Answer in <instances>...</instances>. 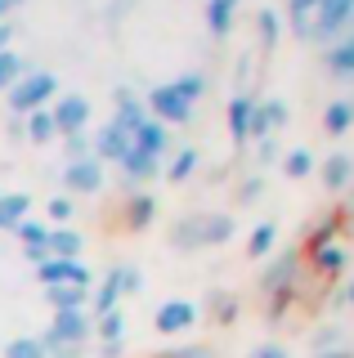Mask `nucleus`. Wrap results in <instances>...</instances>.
<instances>
[{
    "mask_svg": "<svg viewBox=\"0 0 354 358\" xmlns=\"http://www.w3.org/2000/svg\"><path fill=\"white\" fill-rule=\"evenodd\" d=\"M5 94H9V108H14L18 117H27V112L45 108L50 99L59 94V76H54V72H27L23 81H14Z\"/></svg>",
    "mask_w": 354,
    "mask_h": 358,
    "instance_id": "1",
    "label": "nucleus"
},
{
    "mask_svg": "<svg viewBox=\"0 0 354 358\" xmlns=\"http://www.w3.org/2000/svg\"><path fill=\"white\" fill-rule=\"evenodd\" d=\"M350 18H354V0H318L314 18H309V36L332 41L341 31H350Z\"/></svg>",
    "mask_w": 354,
    "mask_h": 358,
    "instance_id": "2",
    "label": "nucleus"
},
{
    "mask_svg": "<svg viewBox=\"0 0 354 358\" xmlns=\"http://www.w3.org/2000/svg\"><path fill=\"white\" fill-rule=\"evenodd\" d=\"M143 108H148L153 121H162L166 130H171V126H184V121L193 117V103H189V99H180L171 85H157V90L148 94V103H143Z\"/></svg>",
    "mask_w": 354,
    "mask_h": 358,
    "instance_id": "3",
    "label": "nucleus"
},
{
    "mask_svg": "<svg viewBox=\"0 0 354 358\" xmlns=\"http://www.w3.org/2000/svg\"><path fill=\"white\" fill-rule=\"evenodd\" d=\"M50 121H54V134H85V126H90V103H85L81 94H63L59 103L50 108Z\"/></svg>",
    "mask_w": 354,
    "mask_h": 358,
    "instance_id": "4",
    "label": "nucleus"
},
{
    "mask_svg": "<svg viewBox=\"0 0 354 358\" xmlns=\"http://www.w3.org/2000/svg\"><path fill=\"white\" fill-rule=\"evenodd\" d=\"M85 336H90V318H85L81 309H63V313H54V327L45 331L41 345H45V350H54V345H72L76 350Z\"/></svg>",
    "mask_w": 354,
    "mask_h": 358,
    "instance_id": "5",
    "label": "nucleus"
},
{
    "mask_svg": "<svg viewBox=\"0 0 354 358\" xmlns=\"http://www.w3.org/2000/svg\"><path fill=\"white\" fill-rule=\"evenodd\" d=\"M36 278L45 287H63V282H72V287H90V268H85L81 260H41L36 264Z\"/></svg>",
    "mask_w": 354,
    "mask_h": 358,
    "instance_id": "6",
    "label": "nucleus"
},
{
    "mask_svg": "<svg viewBox=\"0 0 354 358\" xmlns=\"http://www.w3.org/2000/svg\"><path fill=\"white\" fill-rule=\"evenodd\" d=\"M63 188L68 193H99L104 188V162H94V157L68 162L63 166Z\"/></svg>",
    "mask_w": 354,
    "mask_h": 358,
    "instance_id": "7",
    "label": "nucleus"
},
{
    "mask_svg": "<svg viewBox=\"0 0 354 358\" xmlns=\"http://www.w3.org/2000/svg\"><path fill=\"white\" fill-rule=\"evenodd\" d=\"M126 148H130V134H126V130H117L113 121H108V126L90 139L94 162H121V157H126Z\"/></svg>",
    "mask_w": 354,
    "mask_h": 358,
    "instance_id": "8",
    "label": "nucleus"
},
{
    "mask_svg": "<svg viewBox=\"0 0 354 358\" xmlns=\"http://www.w3.org/2000/svg\"><path fill=\"white\" fill-rule=\"evenodd\" d=\"M193 322H197V305H189V300H166L157 309V331L162 336H175V331L193 327Z\"/></svg>",
    "mask_w": 354,
    "mask_h": 358,
    "instance_id": "9",
    "label": "nucleus"
},
{
    "mask_svg": "<svg viewBox=\"0 0 354 358\" xmlns=\"http://www.w3.org/2000/svg\"><path fill=\"white\" fill-rule=\"evenodd\" d=\"M121 175H126V184L130 188H139V184H148V179L153 175H157V157H148V152H139L135 148V143H130V148H126V157H121Z\"/></svg>",
    "mask_w": 354,
    "mask_h": 358,
    "instance_id": "10",
    "label": "nucleus"
},
{
    "mask_svg": "<svg viewBox=\"0 0 354 358\" xmlns=\"http://www.w3.org/2000/svg\"><path fill=\"white\" fill-rule=\"evenodd\" d=\"M135 148L162 162V152H171V130H166L162 121H153V117H148V121H143V126L135 130Z\"/></svg>",
    "mask_w": 354,
    "mask_h": 358,
    "instance_id": "11",
    "label": "nucleus"
},
{
    "mask_svg": "<svg viewBox=\"0 0 354 358\" xmlns=\"http://www.w3.org/2000/svg\"><path fill=\"white\" fill-rule=\"evenodd\" d=\"M251 117H256V103H251L247 94L229 99V134H234V143H247L251 139Z\"/></svg>",
    "mask_w": 354,
    "mask_h": 358,
    "instance_id": "12",
    "label": "nucleus"
},
{
    "mask_svg": "<svg viewBox=\"0 0 354 358\" xmlns=\"http://www.w3.org/2000/svg\"><path fill=\"white\" fill-rule=\"evenodd\" d=\"M296 264H301V251H287V255H283V260H278V264H269V268H264V278H260V287H264V291H269V296H274V291H292V278H296Z\"/></svg>",
    "mask_w": 354,
    "mask_h": 358,
    "instance_id": "13",
    "label": "nucleus"
},
{
    "mask_svg": "<svg viewBox=\"0 0 354 358\" xmlns=\"http://www.w3.org/2000/svg\"><path fill=\"white\" fill-rule=\"evenodd\" d=\"M117 103H121V108H117L113 126H117V130H126V134H130V143H135V130L143 126V121H148V108H143L139 99H130L126 90H121V94H117Z\"/></svg>",
    "mask_w": 354,
    "mask_h": 358,
    "instance_id": "14",
    "label": "nucleus"
},
{
    "mask_svg": "<svg viewBox=\"0 0 354 358\" xmlns=\"http://www.w3.org/2000/svg\"><path fill=\"white\" fill-rule=\"evenodd\" d=\"M234 238V220L229 215H197V242L202 246H220Z\"/></svg>",
    "mask_w": 354,
    "mask_h": 358,
    "instance_id": "15",
    "label": "nucleus"
},
{
    "mask_svg": "<svg viewBox=\"0 0 354 358\" xmlns=\"http://www.w3.org/2000/svg\"><path fill=\"white\" fill-rule=\"evenodd\" d=\"M45 251L54 255V260H76V255H81V233L63 224V229H54V233H50Z\"/></svg>",
    "mask_w": 354,
    "mask_h": 358,
    "instance_id": "16",
    "label": "nucleus"
},
{
    "mask_svg": "<svg viewBox=\"0 0 354 358\" xmlns=\"http://www.w3.org/2000/svg\"><path fill=\"white\" fill-rule=\"evenodd\" d=\"M31 210V197L27 193H0V229H18Z\"/></svg>",
    "mask_w": 354,
    "mask_h": 358,
    "instance_id": "17",
    "label": "nucleus"
},
{
    "mask_svg": "<svg viewBox=\"0 0 354 358\" xmlns=\"http://www.w3.org/2000/svg\"><path fill=\"white\" fill-rule=\"evenodd\" d=\"M350 179H354V157L350 152H332L323 162V184L327 188H346Z\"/></svg>",
    "mask_w": 354,
    "mask_h": 358,
    "instance_id": "18",
    "label": "nucleus"
},
{
    "mask_svg": "<svg viewBox=\"0 0 354 358\" xmlns=\"http://www.w3.org/2000/svg\"><path fill=\"white\" fill-rule=\"evenodd\" d=\"M234 9H238V0H206V27H211V36H229Z\"/></svg>",
    "mask_w": 354,
    "mask_h": 358,
    "instance_id": "19",
    "label": "nucleus"
},
{
    "mask_svg": "<svg viewBox=\"0 0 354 358\" xmlns=\"http://www.w3.org/2000/svg\"><path fill=\"white\" fill-rule=\"evenodd\" d=\"M350 126H354V99H337V103H327L323 130H327V134H346Z\"/></svg>",
    "mask_w": 354,
    "mask_h": 358,
    "instance_id": "20",
    "label": "nucleus"
},
{
    "mask_svg": "<svg viewBox=\"0 0 354 358\" xmlns=\"http://www.w3.org/2000/svg\"><path fill=\"white\" fill-rule=\"evenodd\" d=\"M327 67H332V76H354V36H341L337 45H332Z\"/></svg>",
    "mask_w": 354,
    "mask_h": 358,
    "instance_id": "21",
    "label": "nucleus"
},
{
    "mask_svg": "<svg viewBox=\"0 0 354 358\" xmlns=\"http://www.w3.org/2000/svg\"><path fill=\"white\" fill-rule=\"evenodd\" d=\"M153 215H157V201H153L148 193H135V197H130V206H126V224H130V229H148V224H153Z\"/></svg>",
    "mask_w": 354,
    "mask_h": 358,
    "instance_id": "22",
    "label": "nucleus"
},
{
    "mask_svg": "<svg viewBox=\"0 0 354 358\" xmlns=\"http://www.w3.org/2000/svg\"><path fill=\"white\" fill-rule=\"evenodd\" d=\"M85 300H90V291L85 287H72V282H63V287H50V305L54 309H85Z\"/></svg>",
    "mask_w": 354,
    "mask_h": 358,
    "instance_id": "23",
    "label": "nucleus"
},
{
    "mask_svg": "<svg viewBox=\"0 0 354 358\" xmlns=\"http://www.w3.org/2000/svg\"><path fill=\"white\" fill-rule=\"evenodd\" d=\"M27 139L31 143H54L59 134H54V121H50V108H36V112H27Z\"/></svg>",
    "mask_w": 354,
    "mask_h": 358,
    "instance_id": "24",
    "label": "nucleus"
},
{
    "mask_svg": "<svg viewBox=\"0 0 354 358\" xmlns=\"http://www.w3.org/2000/svg\"><path fill=\"white\" fill-rule=\"evenodd\" d=\"M27 76V59L14 50H0V90H9L14 81H23Z\"/></svg>",
    "mask_w": 354,
    "mask_h": 358,
    "instance_id": "25",
    "label": "nucleus"
},
{
    "mask_svg": "<svg viewBox=\"0 0 354 358\" xmlns=\"http://www.w3.org/2000/svg\"><path fill=\"white\" fill-rule=\"evenodd\" d=\"M274 242H278V224H274V220H264V224H256V233H251L247 251L260 260V255H269V251H274Z\"/></svg>",
    "mask_w": 354,
    "mask_h": 358,
    "instance_id": "26",
    "label": "nucleus"
},
{
    "mask_svg": "<svg viewBox=\"0 0 354 358\" xmlns=\"http://www.w3.org/2000/svg\"><path fill=\"white\" fill-rule=\"evenodd\" d=\"M341 215H346V210H332V215H327L323 224H318V229H309V233H305V251H309V255H314L318 246H327V242H332V233H337Z\"/></svg>",
    "mask_w": 354,
    "mask_h": 358,
    "instance_id": "27",
    "label": "nucleus"
},
{
    "mask_svg": "<svg viewBox=\"0 0 354 358\" xmlns=\"http://www.w3.org/2000/svg\"><path fill=\"white\" fill-rule=\"evenodd\" d=\"M171 90H175L180 99H189V103H193L197 94H206V76H202V72H184V76H175V81H171Z\"/></svg>",
    "mask_w": 354,
    "mask_h": 358,
    "instance_id": "28",
    "label": "nucleus"
},
{
    "mask_svg": "<svg viewBox=\"0 0 354 358\" xmlns=\"http://www.w3.org/2000/svg\"><path fill=\"white\" fill-rule=\"evenodd\" d=\"M283 171L292 175V179H305L309 171H314V152H309V148H292V152L283 157Z\"/></svg>",
    "mask_w": 354,
    "mask_h": 358,
    "instance_id": "29",
    "label": "nucleus"
},
{
    "mask_svg": "<svg viewBox=\"0 0 354 358\" xmlns=\"http://www.w3.org/2000/svg\"><path fill=\"white\" fill-rule=\"evenodd\" d=\"M171 242L180 246V251H193V246H202V242H197V215H184L180 224H175V229H171Z\"/></svg>",
    "mask_w": 354,
    "mask_h": 358,
    "instance_id": "30",
    "label": "nucleus"
},
{
    "mask_svg": "<svg viewBox=\"0 0 354 358\" xmlns=\"http://www.w3.org/2000/svg\"><path fill=\"white\" fill-rule=\"evenodd\" d=\"M314 264L323 268V273H337V268L346 264V246H341V242H327V246H318V251H314Z\"/></svg>",
    "mask_w": 354,
    "mask_h": 358,
    "instance_id": "31",
    "label": "nucleus"
},
{
    "mask_svg": "<svg viewBox=\"0 0 354 358\" xmlns=\"http://www.w3.org/2000/svg\"><path fill=\"white\" fill-rule=\"evenodd\" d=\"M14 233L23 238V246H27V251H41V246L50 242V229H45V224H36V220H23Z\"/></svg>",
    "mask_w": 354,
    "mask_h": 358,
    "instance_id": "32",
    "label": "nucleus"
},
{
    "mask_svg": "<svg viewBox=\"0 0 354 358\" xmlns=\"http://www.w3.org/2000/svg\"><path fill=\"white\" fill-rule=\"evenodd\" d=\"M318 9V0H287V14H292V27L309 36V14Z\"/></svg>",
    "mask_w": 354,
    "mask_h": 358,
    "instance_id": "33",
    "label": "nucleus"
},
{
    "mask_svg": "<svg viewBox=\"0 0 354 358\" xmlns=\"http://www.w3.org/2000/svg\"><path fill=\"white\" fill-rule=\"evenodd\" d=\"M121 331H126V318H121V309H113V313H104V318H99V341H104V345L121 341Z\"/></svg>",
    "mask_w": 354,
    "mask_h": 358,
    "instance_id": "34",
    "label": "nucleus"
},
{
    "mask_svg": "<svg viewBox=\"0 0 354 358\" xmlns=\"http://www.w3.org/2000/svg\"><path fill=\"white\" fill-rule=\"evenodd\" d=\"M193 166H197V148H180V152H175V162H171V184L189 179V175H193Z\"/></svg>",
    "mask_w": 354,
    "mask_h": 358,
    "instance_id": "35",
    "label": "nucleus"
},
{
    "mask_svg": "<svg viewBox=\"0 0 354 358\" xmlns=\"http://www.w3.org/2000/svg\"><path fill=\"white\" fill-rule=\"evenodd\" d=\"M5 358H45V345L31 341V336H23V341H9L5 345Z\"/></svg>",
    "mask_w": 354,
    "mask_h": 358,
    "instance_id": "36",
    "label": "nucleus"
},
{
    "mask_svg": "<svg viewBox=\"0 0 354 358\" xmlns=\"http://www.w3.org/2000/svg\"><path fill=\"white\" fill-rule=\"evenodd\" d=\"M108 278L117 282V291H121V296H135V291H139V268H130V264H117Z\"/></svg>",
    "mask_w": 354,
    "mask_h": 358,
    "instance_id": "37",
    "label": "nucleus"
},
{
    "mask_svg": "<svg viewBox=\"0 0 354 358\" xmlns=\"http://www.w3.org/2000/svg\"><path fill=\"white\" fill-rule=\"evenodd\" d=\"M117 300H121V291H117L113 278H108V282L94 291V313H99V318H104V313H113V309H117Z\"/></svg>",
    "mask_w": 354,
    "mask_h": 358,
    "instance_id": "38",
    "label": "nucleus"
},
{
    "mask_svg": "<svg viewBox=\"0 0 354 358\" xmlns=\"http://www.w3.org/2000/svg\"><path fill=\"white\" fill-rule=\"evenodd\" d=\"M63 152H68V162L94 157V152H90V134H68V139H63Z\"/></svg>",
    "mask_w": 354,
    "mask_h": 358,
    "instance_id": "39",
    "label": "nucleus"
},
{
    "mask_svg": "<svg viewBox=\"0 0 354 358\" xmlns=\"http://www.w3.org/2000/svg\"><path fill=\"white\" fill-rule=\"evenodd\" d=\"M260 36H264V45L278 41V14L274 9H260Z\"/></svg>",
    "mask_w": 354,
    "mask_h": 358,
    "instance_id": "40",
    "label": "nucleus"
},
{
    "mask_svg": "<svg viewBox=\"0 0 354 358\" xmlns=\"http://www.w3.org/2000/svg\"><path fill=\"white\" fill-rule=\"evenodd\" d=\"M50 220L68 224V220H72V201H68V197H54V201H50Z\"/></svg>",
    "mask_w": 354,
    "mask_h": 358,
    "instance_id": "41",
    "label": "nucleus"
},
{
    "mask_svg": "<svg viewBox=\"0 0 354 358\" xmlns=\"http://www.w3.org/2000/svg\"><path fill=\"white\" fill-rule=\"evenodd\" d=\"M260 188H264L260 179H247V184H242V201H256V197H260Z\"/></svg>",
    "mask_w": 354,
    "mask_h": 358,
    "instance_id": "42",
    "label": "nucleus"
},
{
    "mask_svg": "<svg viewBox=\"0 0 354 358\" xmlns=\"http://www.w3.org/2000/svg\"><path fill=\"white\" fill-rule=\"evenodd\" d=\"M251 358H287V350H278V345H260Z\"/></svg>",
    "mask_w": 354,
    "mask_h": 358,
    "instance_id": "43",
    "label": "nucleus"
},
{
    "mask_svg": "<svg viewBox=\"0 0 354 358\" xmlns=\"http://www.w3.org/2000/svg\"><path fill=\"white\" fill-rule=\"evenodd\" d=\"M278 157V148H274V139H260V162H274Z\"/></svg>",
    "mask_w": 354,
    "mask_h": 358,
    "instance_id": "44",
    "label": "nucleus"
},
{
    "mask_svg": "<svg viewBox=\"0 0 354 358\" xmlns=\"http://www.w3.org/2000/svg\"><path fill=\"white\" fill-rule=\"evenodd\" d=\"M9 36H14V27H9V22H0V50H9Z\"/></svg>",
    "mask_w": 354,
    "mask_h": 358,
    "instance_id": "45",
    "label": "nucleus"
},
{
    "mask_svg": "<svg viewBox=\"0 0 354 358\" xmlns=\"http://www.w3.org/2000/svg\"><path fill=\"white\" fill-rule=\"evenodd\" d=\"M346 305H354V282H350V287H346Z\"/></svg>",
    "mask_w": 354,
    "mask_h": 358,
    "instance_id": "46",
    "label": "nucleus"
},
{
    "mask_svg": "<svg viewBox=\"0 0 354 358\" xmlns=\"http://www.w3.org/2000/svg\"><path fill=\"white\" fill-rule=\"evenodd\" d=\"M5 5H9V9H14V5H27V0H5Z\"/></svg>",
    "mask_w": 354,
    "mask_h": 358,
    "instance_id": "47",
    "label": "nucleus"
},
{
    "mask_svg": "<svg viewBox=\"0 0 354 358\" xmlns=\"http://www.w3.org/2000/svg\"><path fill=\"white\" fill-rule=\"evenodd\" d=\"M323 358H350V354H323Z\"/></svg>",
    "mask_w": 354,
    "mask_h": 358,
    "instance_id": "48",
    "label": "nucleus"
},
{
    "mask_svg": "<svg viewBox=\"0 0 354 358\" xmlns=\"http://www.w3.org/2000/svg\"><path fill=\"white\" fill-rule=\"evenodd\" d=\"M5 9H9V5H5V0H0V18H5Z\"/></svg>",
    "mask_w": 354,
    "mask_h": 358,
    "instance_id": "49",
    "label": "nucleus"
},
{
    "mask_svg": "<svg viewBox=\"0 0 354 358\" xmlns=\"http://www.w3.org/2000/svg\"><path fill=\"white\" fill-rule=\"evenodd\" d=\"M350 36H354V18H350Z\"/></svg>",
    "mask_w": 354,
    "mask_h": 358,
    "instance_id": "50",
    "label": "nucleus"
}]
</instances>
